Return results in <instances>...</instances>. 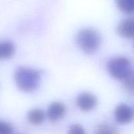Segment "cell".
<instances>
[{
  "instance_id": "3",
  "label": "cell",
  "mask_w": 134,
  "mask_h": 134,
  "mask_svg": "<svg viewBox=\"0 0 134 134\" xmlns=\"http://www.w3.org/2000/svg\"><path fill=\"white\" fill-rule=\"evenodd\" d=\"M107 70L113 78L120 81L133 73L132 64L125 57H115L110 59L107 63Z\"/></svg>"
},
{
  "instance_id": "6",
  "label": "cell",
  "mask_w": 134,
  "mask_h": 134,
  "mask_svg": "<svg viewBox=\"0 0 134 134\" xmlns=\"http://www.w3.org/2000/svg\"><path fill=\"white\" fill-rule=\"evenodd\" d=\"M65 111L66 107L62 102H52L47 109V116L51 122H56L64 117Z\"/></svg>"
},
{
  "instance_id": "10",
  "label": "cell",
  "mask_w": 134,
  "mask_h": 134,
  "mask_svg": "<svg viewBox=\"0 0 134 134\" xmlns=\"http://www.w3.org/2000/svg\"><path fill=\"white\" fill-rule=\"evenodd\" d=\"M93 134H119V130L114 125L103 123L95 128Z\"/></svg>"
},
{
  "instance_id": "4",
  "label": "cell",
  "mask_w": 134,
  "mask_h": 134,
  "mask_svg": "<svg viewBox=\"0 0 134 134\" xmlns=\"http://www.w3.org/2000/svg\"><path fill=\"white\" fill-rule=\"evenodd\" d=\"M133 109L127 104L120 103L115 109V120L119 124H127L131 123L133 121Z\"/></svg>"
},
{
  "instance_id": "1",
  "label": "cell",
  "mask_w": 134,
  "mask_h": 134,
  "mask_svg": "<svg viewBox=\"0 0 134 134\" xmlns=\"http://www.w3.org/2000/svg\"><path fill=\"white\" fill-rule=\"evenodd\" d=\"M14 81L18 88L24 92H31L39 88L41 75L39 71L20 67L14 73Z\"/></svg>"
},
{
  "instance_id": "7",
  "label": "cell",
  "mask_w": 134,
  "mask_h": 134,
  "mask_svg": "<svg viewBox=\"0 0 134 134\" xmlns=\"http://www.w3.org/2000/svg\"><path fill=\"white\" fill-rule=\"evenodd\" d=\"M117 33L120 37L126 39H132L134 36V20L133 18L124 19L119 23Z\"/></svg>"
},
{
  "instance_id": "13",
  "label": "cell",
  "mask_w": 134,
  "mask_h": 134,
  "mask_svg": "<svg viewBox=\"0 0 134 134\" xmlns=\"http://www.w3.org/2000/svg\"><path fill=\"white\" fill-rule=\"evenodd\" d=\"M13 127L9 122L0 120V134H13Z\"/></svg>"
},
{
  "instance_id": "12",
  "label": "cell",
  "mask_w": 134,
  "mask_h": 134,
  "mask_svg": "<svg viewBox=\"0 0 134 134\" xmlns=\"http://www.w3.org/2000/svg\"><path fill=\"white\" fill-rule=\"evenodd\" d=\"M123 86L124 88L128 92H133L134 89V81H133V73L130 75L129 76L122 80Z\"/></svg>"
},
{
  "instance_id": "5",
  "label": "cell",
  "mask_w": 134,
  "mask_h": 134,
  "mask_svg": "<svg viewBox=\"0 0 134 134\" xmlns=\"http://www.w3.org/2000/svg\"><path fill=\"white\" fill-rule=\"evenodd\" d=\"M97 103L96 97L91 93L82 92L77 98V105L81 111H91L95 108Z\"/></svg>"
},
{
  "instance_id": "9",
  "label": "cell",
  "mask_w": 134,
  "mask_h": 134,
  "mask_svg": "<svg viewBox=\"0 0 134 134\" xmlns=\"http://www.w3.org/2000/svg\"><path fill=\"white\" fill-rule=\"evenodd\" d=\"M27 118L28 121L34 125H39L45 120V113L41 109H34L27 113Z\"/></svg>"
},
{
  "instance_id": "2",
  "label": "cell",
  "mask_w": 134,
  "mask_h": 134,
  "mask_svg": "<svg viewBox=\"0 0 134 134\" xmlns=\"http://www.w3.org/2000/svg\"><path fill=\"white\" fill-rule=\"evenodd\" d=\"M77 43L85 53L92 54L96 52L100 46V35L94 30L83 29L77 34Z\"/></svg>"
},
{
  "instance_id": "8",
  "label": "cell",
  "mask_w": 134,
  "mask_h": 134,
  "mask_svg": "<svg viewBox=\"0 0 134 134\" xmlns=\"http://www.w3.org/2000/svg\"><path fill=\"white\" fill-rule=\"evenodd\" d=\"M15 52V45L10 41H0V60L11 58Z\"/></svg>"
},
{
  "instance_id": "11",
  "label": "cell",
  "mask_w": 134,
  "mask_h": 134,
  "mask_svg": "<svg viewBox=\"0 0 134 134\" xmlns=\"http://www.w3.org/2000/svg\"><path fill=\"white\" fill-rule=\"evenodd\" d=\"M118 8L126 14L133 13L134 10V0H115Z\"/></svg>"
},
{
  "instance_id": "14",
  "label": "cell",
  "mask_w": 134,
  "mask_h": 134,
  "mask_svg": "<svg viewBox=\"0 0 134 134\" xmlns=\"http://www.w3.org/2000/svg\"><path fill=\"white\" fill-rule=\"evenodd\" d=\"M68 134H85V131L82 126L75 124L69 126Z\"/></svg>"
}]
</instances>
